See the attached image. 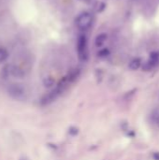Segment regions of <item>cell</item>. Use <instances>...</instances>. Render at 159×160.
<instances>
[{
  "label": "cell",
  "mask_w": 159,
  "mask_h": 160,
  "mask_svg": "<svg viewBox=\"0 0 159 160\" xmlns=\"http://www.w3.org/2000/svg\"><path fill=\"white\" fill-rule=\"evenodd\" d=\"M77 52L78 57L81 61L85 62L88 59V49H87V38L85 35H80L77 39Z\"/></svg>",
  "instance_id": "cell-1"
},
{
  "label": "cell",
  "mask_w": 159,
  "mask_h": 160,
  "mask_svg": "<svg viewBox=\"0 0 159 160\" xmlns=\"http://www.w3.org/2000/svg\"><path fill=\"white\" fill-rule=\"evenodd\" d=\"M93 22V15L88 11H83L78 15L75 20V24L80 30L88 29Z\"/></svg>",
  "instance_id": "cell-2"
},
{
  "label": "cell",
  "mask_w": 159,
  "mask_h": 160,
  "mask_svg": "<svg viewBox=\"0 0 159 160\" xmlns=\"http://www.w3.org/2000/svg\"><path fill=\"white\" fill-rule=\"evenodd\" d=\"M159 65V59L156 58H150L147 62H145L142 66V69L145 71H150L153 68H155L156 67H157Z\"/></svg>",
  "instance_id": "cell-3"
},
{
  "label": "cell",
  "mask_w": 159,
  "mask_h": 160,
  "mask_svg": "<svg viewBox=\"0 0 159 160\" xmlns=\"http://www.w3.org/2000/svg\"><path fill=\"white\" fill-rule=\"evenodd\" d=\"M107 39H108V35L106 33H100L97 36L95 39V45L97 47H101L105 44Z\"/></svg>",
  "instance_id": "cell-4"
},
{
  "label": "cell",
  "mask_w": 159,
  "mask_h": 160,
  "mask_svg": "<svg viewBox=\"0 0 159 160\" xmlns=\"http://www.w3.org/2000/svg\"><path fill=\"white\" fill-rule=\"evenodd\" d=\"M142 67V59L140 57H135L133 58L130 63L128 64V68L131 70H137Z\"/></svg>",
  "instance_id": "cell-5"
},
{
  "label": "cell",
  "mask_w": 159,
  "mask_h": 160,
  "mask_svg": "<svg viewBox=\"0 0 159 160\" xmlns=\"http://www.w3.org/2000/svg\"><path fill=\"white\" fill-rule=\"evenodd\" d=\"M151 117H152V121L159 127V108L153 111Z\"/></svg>",
  "instance_id": "cell-6"
},
{
  "label": "cell",
  "mask_w": 159,
  "mask_h": 160,
  "mask_svg": "<svg viewBox=\"0 0 159 160\" xmlns=\"http://www.w3.org/2000/svg\"><path fill=\"white\" fill-rule=\"evenodd\" d=\"M109 55H110V50L108 48H104L97 52V56L100 58H106Z\"/></svg>",
  "instance_id": "cell-7"
},
{
  "label": "cell",
  "mask_w": 159,
  "mask_h": 160,
  "mask_svg": "<svg viewBox=\"0 0 159 160\" xmlns=\"http://www.w3.org/2000/svg\"><path fill=\"white\" fill-rule=\"evenodd\" d=\"M68 133H69L71 136H76V135H78V133H79V128H75V127H72V128H69Z\"/></svg>",
  "instance_id": "cell-8"
},
{
  "label": "cell",
  "mask_w": 159,
  "mask_h": 160,
  "mask_svg": "<svg viewBox=\"0 0 159 160\" xmlns=\"http://www.w3.org/2000/svg\"><path fill=\"white\" fill-rule=\"evenodd\" d=\"M106 8V4L104 2L99 3V7L97 8V12H102Z\"/></svg>",
  "instance_id": "cell-9"
},
{
  "label": "cell",
  "mask_w": 159,
  "mask_h": 160,
  "mask_svg": "<svg viewBox=\"0 0 159 160\" xmlns=\"http://www.w3.org/2000/svg\"><path fill=\"white\" fill-rule=\"evenodd\" d=\"M153 157H154L155 160H159V153H155L153 155Z\"/></svg>",
  "instance_id": "cell-10"
}]
</instances>
